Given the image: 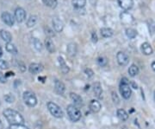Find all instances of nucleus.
Instances as JSON below:
<instances>
[{
  "instance_id": "nucleus-1",
  "label": "nucleus",
  "mask_w": 155,
  "mask_h": 129,
  "mask_svg": "<svg viewBox=\"0 0 155 129\" xmlns=\"http://www.w3.org/2000/svg\"><path fill=\"white\" fill-rule=\"evenodd\" d=\"M3 116L10 125H23L24 119L17 111L11 108H7L3 112Z\"/></svg>"
},
{
  "instance_id": "nucleus-2",
  "label": "nucleus",
  "mask_w": 155,
  "mask_h": 129,
  "mask_svg": "<svg viewBox=\"0 0 155 129\" xmlns=\"http://www.w3.org/2000/svg\"><path fill=\"white\" fill-rule=\"evenodd\" d=\"M120 93L122 95V96L124 99L127 100L131 96L132 91H131V87H130V83L128 82V80L127 78L123 77L121 80V83H120Z\"/></svg>"
},
{
  "instance_id": "nucleus-3",
  "label": "nucleus",
  "mask_w": 155,
  "mask_h": 129,
  "mask_svg": "<svg viewBox=\"0 0 155 129\" xmlns=\"http://www.w3.org/2000/svg\"><path fill=\"white\" fill-rule=\"evenodd\" d=\"M67 114L70 118V120L73 122H76L80 120L81 118V112L80 110L74 105H68L66 107Z\"/></svg>"
},
{
  "instance_id": "nucleus-4",
  "label": "nucleus",
  "mask_w": 155,
  "mask_h": 129,
  "mask_svg": "<svg viewBox=\"0 0 155 129\" xmlns=\"http://www.w3.org/2000/svg\"><path fill=\"white\" fill-rule=\"evenodd\" d=\"M47 106H48V111L50 112V114L54 117L60 119V118H62L64 116V113H63L62 109L57 104H55V103H54L52 101H49V102H48Z\"/></svg>"
},
{
  "instance_id": "nucleus-5",
  "label": "nucleus",
  "mask_w": 155,
  "mask_h": 129,
  "mask_svg": "<svg viewBox=\"0 0 155 129\" xmlns=\"http://www.w3.org/2000/svg\"><path fill=\"white\" fill-rule=\"evenodd\" d=\"M23 100L25 102V104L30 107H34L36 104H37V99H36V96H34V93H32L31 91H26L23 93Z\"/></svg>"
},
{
  "instance_id": "nucleus-6",
  "label": "nucleus",
  "mask_w": 155,
  "mask_h": 129,
  "mask_svg": "<svg viewBox=\"0 0 155 129\" xmlns=\"http://www.w3.org/2000/svg\"><path fill=\"white\" fill-rule=\"evenodd\" d=\"M26 17H27V14H26V11L22 7H17L16 10H15V12H14V18H15V21H17V23H23L26 20Z\"/></svg>"
},
{
  "instance_id": "nucleus-7",
  "label": "nucleus",
  "mask_w": 155,
  "mask_h": 129,
  "mask_svg": "<svg viewBox=\"0 0 155 129\" xmlns=\"http://www.w3.org/2000/svg\"><path fill=\"white\" fill-rule=\"evenodd\" d=\"M1 19H2V21L6 25H8L10 27H12L14 25V24H15V18H14V17L10 12H8V11H4V12L2 13Z\"/></svg>"
},
{
  "instance_id": "nucleus-8",
  "label": "nucleus",
  "mask_w": 155,
  "mask_h": 129,
  "mask_svg": "<svg viewBox=\"0 0 155 129\" xmlns=\"http://www.w3.org/2000/svg\"><path fill=\"white\" fill-rule=\"evenodd\" d=\"M116 59H117V63L120 66H126V65L128 64L129 63V57L127 54H125L124 52H118L117 55H116Z\"/></svg>"
},
{
  "instance_id": "nucleus-9",
  "label": "nucleus",
  "mask_w": 155,
  "mask_h": 129,
  "mask_svg": "<svg viewBox=\"0 0 155 129\" xmlns=\"http://www.w3.org/2000/svg\"><path fill=\"white\" fill-rule=\"evenodd\" d=\"M52 24L56 32H61L64 29V24L61 20L58 17H54L52 19Z\"/></svg>"
},
{
  "instance_id": "nucleus-10",
  "label": "nucleus",
  "mask_w": 155,
  "mask_h": 129,
  "mask_svg": "<svg viewBox=\"0 0 155 129\" xmlns=\"http://www.w3.org/2000/svg\"><path fill=\"white\" fill-rule=\"evenodd\" d=\"M120 7L124 10H129L134 5L133 0H117Z\"/></svg>"
},
{
  "instance_id": "nucleus-11",
  "label": "nucleus",
  "mask_w": 155,
  "mask_h": 129,
  "mask_svg": "<svg viewBox=\"0 0 155 129\" xmlns=\"http://www.w3.org/2000/svg\"><path fill=\"white\" fill-rule=\"evenodd\" d=\"M29 70L32 75H36L43 70V67L40 63H31L29 67Z\"/></svg>"
},
{
  "instance_id": "nucleus-12",
  "label": "nucleus",
  "mask_w": 155,
  "mask_h": 129,
  "mask_svg": "<svg viewBox=\"0 0 155 129\" xmlns=\"http://www.w3.org/2000/svg\"><path fill=\"white\" fill-rule=\"evenodd\" d=\"M93 92L95 94V96L97 99H102L103 98V89L102 86L99 82H95L93 85Z\"/></svg>"
},
{
  "instance_id": "nucleus-13",
  "label": "nucleus",
  "mask_w": 155,
  "mask_h": 129,
  "mask_svg": "<svg viewBox=\"0 0 155 129\" xmlns=\"http://www.w3.org/2000/svg\"><path fill=\"white\" fill-rule=\"evenodd\" d=\"M78 53V47L76 43H71L68 44L67 46V54L71 56V57H74Z\"/></svg>"
},
{
  "instance_id": "nucleus-14",
  "label": "nucleus",
  "mask_w": 155,
  "mask_h": 129,
  "mask_svg": "<svg viewBox=\"0 0 155 129\" xmlns=\"http://www.w3.org/2000/svg\"><path fill=\"white\" fill-rule=\"evenodd\" d=\"M54 89H55V91L57 92V94L63 95L65 90V86L62 82L59 81V80H55V82H54Z\"/></svg>"
},
{
  "instance_id": "nucleus-15",
  "label": "nucleus",
  "mask_w": 155,
  "mask_h": 129,
  "mask_svg": "<svg viewBox=\"0 0 155 129\" xmlns=\"http://www.w3.org/2000/svg\"><path fill=\"white\" fill-rule=\"evenodd\" d=\"M141 51L146 56H150L153 54V48L148 43H144L141 44Z\"/></svg>"
},
{
  "instance_id": "nucleus-16",
  "label": "nucleus",
  "mask_w": 155,
  "mask_h": 129,
  "mask_svg": "<svg viewBox=\"0 0 155 129\" xmlns=\"http://www.w3.org/2000/svg\"><path fill=\"white\" fill-rule=\"evenodd\" d=\"M89 106H90V109H91V111L93 112V113H98V112L100 111L101 107H102L100 102L97 101V100H91Z\"/></svg>"
},
{
  "instance_id": "nucleus-17",
  "label": "nucleus",
  "mask_w": 155,
  "mask_h": 129,
  "mask_svg": "<svg viewBox=\"0 0 155 129\" xmlns=\"http://www.w3.org/2000/svg\"><path fill=\"white\" fill-rule=\"evenodd\" d=\"M0 36L1 38L7 43H10L12 41V36L11 34L8 31H5V30H1L0 31Z\"/></svg>"
},
{
  "instance_id": "nucleus-18",
  "label": "nucleus",
  "mask_w": 155,
  "mask_h": 129,
  "mask_svg": "<svg viewBox=\"0 0 155 129\" xmlns=\"http://www.w3.org/2000/svg\"><path fill=\"white\" fill-rule=\"evenodd\" d=\"M45 46L47 48V50L50 52V53H54L55 51V47L54 44V42L52 41V39L50 37H47L45 40Z\"/></svg>"
},
{
  "instance_id": "nucleus-19",
  "label": "nucleus",
  "mask_w": 155,
  "mask_h": 129,
  "mask_svg": "<svg viewBox=\"0 0 155 129\" xmlns=\"http://www.w3.org/2000/svg\"><path fill=\"white\" fill-rule=\"evenodd\" d=\"M58 62H59L60 66H61V69L62 73H63V74H67V73L70 71V68H69V67L66 65L65 60L63 59L62 56H59V57H58Z\"/></svg>"
},
{
  "instance_id": "nucleus-20",
  "label": "nucleus",
  "mask_w": 155,
  "mask_h": 129,
  "mask_svg": "<svg viewBox=\"0 0 155 129\" xmlns=\"http://www.w3.org/2000/svg\"><path fill=\"white\" fill-rule=\"evenodd\" d=\"M70 98L72 100V101L74 102L75 105H77V106H82L83 105V100H82L81 96H79V95H77L75 93H71Z\"/></svg>"
},
{
  "instance_id": "nucleus-21",
  "label": "nucleus",
  "mask_w": 155,
  "mask_h": 129,
  "mask_svg": "<svg viewBox=\"0 0 155 129\" xmlns=\"http://www.w3.org/2000/svg\"><path fill=\"white\" fill-rule=\"evenodd\" d=\"M72 3L76 9H82L86 4V0H72Z\"/></svg>"
},
{
  "instance_id": "nucleus-22",
  "label": "nucleus",
  "mask_w": 155,
  "mask_h": 129,
  "mask_svg": "<svg viewBox=\"0 0 155 129\" xmlns=\"http://www.w3.org/2000/svg\"><path fill=\"white\" fill-rule=\"evenodd\" d=\"M101 36L107 38V37H111L113 36V31L110 28H102L100 30Z\"/></svg>"
},
{
  "instance_id": "nucleus-23",
  "label": "nucleus",
  "mask_w": 155,
  "mask_h": 129,
  "mask_svg": "<svg viewBox=\"0 0 155 129\" xmlns=\"http://www.w3.org/2000/svg\"><path fill=\"white\" fill-rule=\"evenodd\" d=\"M116 114H117V117L123 121H125L128 119V114L124 109H118L116 112Z\"/></svg>"
},
{
  "instance_id": "nucleus-24",
  "label": "nucleus",
  "mask_w": 155,
  "mask_h": 129,
  "mask_svg": "<svg viewBox=\"0 0 155 129\" xmlns=\"http://www.w3.org/2000/svg\"><path fill=\"white\" fill-rule=\"evenodd\" d=\"M37 21H38L37 16H35V15H31L30 17L28 18V20H27V26H28L29 28H31V27L34 26V25L36 24Z\"/></svg>"
},
{
  "instance_id": "nucleus-25",
  "label": "nucleus",
  "mask_w": 155,
  "mask_h": 129,
  "mask_svg": "<svg viewBox=\"0 0 155 129\" xmlns=\"http://www.w3.org/2000/svg\"><path fill=\"white\" fill-rule=\"evenodd\" d=\"M128 74H129V75L132 76V77L137 75L139 74V68H138V66L135 64L131 65V66L129 67V68H128Z\"/></svg>"
},
{
  "instance_id": "nucleus-26",
  "label": "nucleus",
  "mask_w": 155,
  "mask_h": 129,
  "mask_svg": "<svg viewBox=\"0 0 155 129\" xmlns=\"http://www.w3.org/2000/svg\"><path fill=\"white\" fill-rule=\"evenodd\" d=\"M5 49L9 53H11V54H17V50L16 46L11 43H7L6 45H5Z\"/></svg>"
},
{
  "instance_id": "nucleus-27",
  "label": "nucleus",
  "mask_w": 155,
  "mask_h": 129,
  "mask_svg": "<svg viewBox=\"0 0 155 129\" xmlns=\"http://www.w3.org/2000/svg\"><path fill=\"white\" fill-rule=\"evenodd\" d=\"M33 44H34V47L35 48V50L37 51H41L42 50V48H43L42 43L38 38H35V37L33 38Z\"/></svg>"
},
{
  "instance_id": "nucleus-28",
  "label": "nucleus",
  "mask_w": 155,
  "mask_h": 129,
  "mask_svg": "<svg viewBox=\"0 0 155 129\" xmlns=\"http://www.w3.org/2000/svg\"><path fill=\"white\" fill-rule=\"evenodd\" d=\"M42 2L44 3L45 5H47V6H48L49 8H52V9H54L58 4L57 0H42Z\"/></svg>"
},
{
  "instance_id": "nucleus-29",
  "label": "nucleus",
  "mask_w": 155,
  "mask_h": 129,
  "mask_svg": "<svg viewBox=\"0 0 155 129\" xmlns=\"http://www.w3.org/2000/svg\"><path fill=\"white\" fill-rule=\"evenodd\" d=\"M126 35L129 39H134L137 36V32L135 30H134L132 28H127V29H126Z\"/></svg>"
},
{
  "instance_id": "nucleus-30",
  "label": "nucleus",
  "mask_w": 155,
  "mask_h": 129,
  "mask_svg": "<svg viewBox=\"0 0 155 129\" xmlns=\"http://www.w3.org/2000/svg\"><path fill=\"white\" fill-rule=\"evenodd\" d=\"M96 63L100 67H105L108 64V59L105 56H99L96 59Z\"/></svg>"
},
{
  "instance_id": "nucleus-31",
  "label": "nucleus",
  "mask_w": 155,
  "mask_h": 129,
  "mask_svg": "<svg viewBox=\"0 0 155 129\" xmlns=\"http://www.w3.org/2000/svg\"><path fill=\"white\" fill-rule=\"evenodd\" d=\"M3 99H4V100H5L7 103H13V102L16 100L15 96H14L13 95H11V94H7V95H5L4 97H3Z\"/></svg>"
},
{
  "instance_id": "nucleus-32",
  "label": "nucleus",
  "mask_w": 155,
  "mask_h": 129,
  "mask_svg": "<svg viewBox=\"0 0 155 129\" xmlns=\"http://www.w3.org/2000/svg\"><path fill=\"white\" fill-rule=\"evenodd\" d=\"M148 28L151 34H154L155 32V23L153 20L148 21Z\"/></svg>"
},
{
  "instance_id": "nucleus-33",
  "label": "nucleus",
  "mask_w": 155,
  "mask_h": 129,
  "mask_svg": "<svg viewBox=\"0 0 155 129\" xmlns=\"http://www.w3.org/2000/svg\"><path fill=\"white\" fill-rule=\"evenodd\" d=\"M9 68V65H8V63L4 60H2L0 59V69L2 70H5Z\"/></svg>"
},
{
  "instance_id": "nucleus-34",
  "label": "nucleus",
  "mask_w": 155,
  "mask_h": 129,
  "mask_svg": "<svg viewBox=\"0 0 155 129\" xmlns=\"http://www.w3.org/2000/svg\"><path fill=\"white\" fill-rule=\"evenodd\" d=\"M9 129H30L29 128L23 126V125H10Z\"/></svg>"
},
{
  "instance_id": "nucleus-35",
  "label": "nucleus",
  "mask_w": 155,
  "mask_h": 129,
  "mask_svg": "<svg viewBox=\"0 0 155 129\" xmlns=\"http://www.w3.org/2000/svg\"><path fill=\"white\" fill-rule=\"evenodd\" d=\"M111 94H112V95H111V96H112V100H113L114 103H115V104H119V101H120V100H119V98H118V96H117L116 93L113 91Z\"/></svg>"
},
{
  "instance_id": "nucleus-36",
  "label": "nucleus",
  "mask_w": 155,
  "mask_h": 129,
  "mask_svg": "<svg viewBox=\"0 0 155 129\" xmlns=\"http://www.w3.org/2000/svg\"><path fill=\"white\" fill-rule=\"evenodd\" d=\"M85 73L86 74V75H87L88 77H92L93 75H94V72H93L91 68H85Z\"/></svg>"
},
{
  "instance_id": "nucleus-37",
  "label": "nucleus",
  "mask_w": 155,
  "mask_h": 129,
  "mask_svg": "<svg viewBox=\"0 0 155 129\" xmlns=\"http://www.w3.org/2000/svg\"><path fill=\"white\" fill-rule=\"evenodd\" d=\"M7 81H6V77H5V75L2 73V72H0V82L1 83H5Z\"/></svg>"
},
{
  "instance_id": "nucleus-38",
  "label": "nucleus",
  "mask_w": 155,
  "mask_h": 129,
  "mask_svg": "<svg viewBox=\"0 0 155 129\" xmlns=\"http://www.w3.org/2000/svg\"><path fill=\"white\" fill-rule=\"evenodd\" d=\"M19 69L22 71V72H24L25 70H26V66H25V64L23 63H19Z\"/></svg>"
},
{
  "instance_id": "nucleus-39",
  "label": "nucleus",
  "mask_w": 155,
  "mask_h": 129,
  "mask_svg": "<svg viewBox=\"0 0 155 129\" xmlns=\"http://www.w3.org/2000/svg\"><path fill=\"white\" fill-rule=\"evenodd\" d=\"M97 35L96 34V32H92V41L93 43H96L97 42Z\"/></svg>"
},
{
  "instance_id": "nucleus-40",
  "label": "nucleus",
  "mask_w": 155,
  "mask_h": 129,
  "mask_svg": "<svg viewBox=\"0 0 155 129\" xmlns=\"http://www.w3.org/2000/svg\"><path fill=\"white\" fill-rule=\"evenodd\" d=\"M11 75H14L13 72H8L7 74H5V77H9V76H11Z\"/></svg>"
},
{
  "instance_id": "nucleus-41",
  "label": "nucleus",
  "mask_w": 155,
  "mask_h": 129,
  "mask_svg": "<svg viewBox=\"0 0 155 129\" xmlns=\"http://www.w3.org/2000/svg\"><path fill=\"white\" fill-rule=\"evenodd\" d=\"M131 86H132V88H134V89H137V85H136L134 82H131Z\"/></svg>"
},
{
  "instance_id": "nucleus-42",
  "label": "nucleus",
  "mask_w": 155,
  "mask_h": 129,
  "mask_svg": "<svg viewBox=\"0 0 155 129\" xmlns=\"http://www.w3.org/2000/svg\"><path fill=\"white\" fill-rule=\"evenodd\" d=\"M151 67H152V68H153V70L155 72V61H154L153 63H152V64H151Z\"/></svg>"
},
{
  "instance_id": "nucleus-43",
  "label": "nucleus",
  "mask_w": 155,
  "mask_h": 129,
  "mask_svg": "<svg viewBox=\"0 0 155 129\" xmlns=\"http://www.w3.org/2000/svg\"><path fill=\"white\" fill-rule=\"evenodd\" d=\"M38 79H39V81H41V82H44V80L46 79V77H39Z\"/></svg>"
},
{
  "instance_id": "nucleus-44",
  "label": "nucleus",
  "mask_w": 155,
  "mask_h": 129,
  "mask_svg": "<svg viewBox=\"0 0 155 129\" xmlns=\"http://www.w3.org/2000/svg\"><path fill=\"white\" fill-rule=\"evenodd\" d=\"M3 56V50H2V47L0 46V57Z\"/></svg>"
},
{
  "instance_id": "nucleus-45",
  "label": "nucleus",
  "mask_w": 155,
  "mask_h": 129,
  "mask_svg": "<svg viewBox=\"0 0 155 129\" xmlns=\"http://www.w3.org/2000/svg\"><path fill=\"white\" fill-rule=\"evenodd\" d=\"M0 129H3V125L1 121H0Z\"/></svg>"
},
{
  "instance_id": "nucleus-46",
  "label": "nucleus",
  "mask_w": 155,
  "mask_h": 129,
  "mask_svg": "<svg viewBox=\"0 0 155 129\" xmlns=\"http://www.w3.org/2000/svg\"><path fill=\"white\" fill-rule=\"evenodd\" d=\"M154 100H155V91H154Z\"/></svg>"
}]
</instances>
